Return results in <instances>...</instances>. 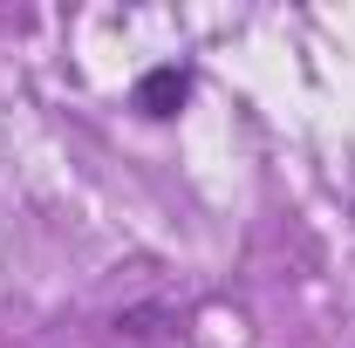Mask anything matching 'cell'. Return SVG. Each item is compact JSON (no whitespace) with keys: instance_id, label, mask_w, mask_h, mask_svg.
I'll return each instance as SVG.
<instances>
[{"instance_id":"cell-1","label":"cell","mask_w":355,"mask_h":348,"mask_svg":"<svg viewBox=\"0 0 355 348\" xmlns=\"http://www.w3.org/2000/svg\"><path fill=\"white\" fill-rule=\"evenodd\" d=\"M191 89H198V69L191 62H150L130 82V110L144 123H178L184 103H191Z\"/></svg>"}]
</instances>
